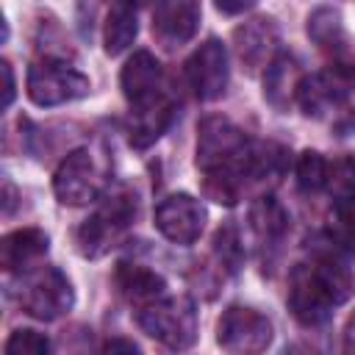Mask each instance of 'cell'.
<instances>
[{
    "label": "cell",
    "mask_w": 355,
    "mask_h": 355,
    "mask_svg": "<svg viewBox=\"0 0 355 355\" xmlns=\"http://www.w3.org/2000/svg\"><path fill=\"white\" fill-rule=\"evenodd\" d=\"M355 291V280L349 269L333 258L319 255L311 263H300L291 272L288 308L302 324H319L330 316V311L347 302Z\"/></svg>",
    "instance_id": "6da1fadb"
},
{
    "label": "cell",
    "mask_w": 355,
    "mask_h": 355,
    "mask_svg": "<svg viewBox=\"0 0 355 355\" xmlns=\"http://www.w3.org/2000/svg\"><path fill=\"white\" fill-rule=\"evenodd\" d=\"M297 105L313 116L327 119L338 136L355 130V64H333L324 72L302 75Z\"/></svg>",
    "instance_id": "7a4b0ae2"
},
{
    "label": "cell",
    "mask_w": 355,
    "mask_h": 355,
    "mask_svg": "<svg viewBox=\"0 0 355 355\" xmlns=\"http://www.w3.org/2000/svg\"><path fill=\"white\" fill-rule=\"evenodd\" d=\"M250 144L227 116H205L197 128V169L202 175L233 172L250 183Z\"/></svg>",
    "instance_id": "3957f363"
},
{
    "label": "cell",
    "mask_w": 355,
    "mask_h": 355,
    "mask_svg": "<svg viewBox=\"0 0 355 355\" xmlns=\"http://www.w3.org/2000/svg\"><path fill=\"white\" fill-rule=\"evenodd\" d=\"M14 300L19 302V308L28 316L42 319V322H53L72 308L75 291H72V283L67 280V275L61 269L33 266V269L19 272Z\"/></svg>",
    "instance_id": "277c9868"
},
{
    "label": "cell",
    "mask_w": 355,
    "mask_h": 355,
    "mask_svg": "<svg viewBox=\"0 0 355 355\" xmlns=\"http://www.w3.org/2000/svg\"><path fill=\"white\" fill-rule=\"evenodd\" d=\"M136 322L150 338L169 349H189L197 341V311L189 297H161L141 305Z\"/></svg>",
    "instance_id": "5b68a950"
},
{
    "label": "cell",
    "mask_w": 355,
    "mask_h": 355,
    "mask_svg": "<svg viewBox=\"0 0 355 355\" xmlns=\"http://www.w3.org/2000/svg\"><path fill=\"white\" fill-rule=\"evenodd\" d=\"M133 214H136V197L130 191L116 189L111 197H105L103 208L94 216H89L75 233V244H78L80 255L100 258L111 247H116V241L128 230Z\"/></svg>",
    "instance_id": "8992f818"
},
{
    "label": "cell",
    "mask_w": 355,
    "mask_h": 355,
    "mask_svg": "<svg viewBox=\"0 0 355 355\" xmlns=\"http://www.w3.org/2000/svg\"><path fill=\"white\" fill-rule=\"evenodd\" d=\"M53 191L61 205L72 208L100 200V194L105 191V172L97 164L94 153L86 147L69 153L53 175Z\"/></svg>",
    "instance_id": "52a82bcc"
},
{
    "label": "cell",
    "mask_w": 355,
    "mask_h": 355,
    "mask_svg": "<svg viewBox=\"0 0 355 355\" xmlns=\"http://www.w3.org/2000/svg\"><path fill=\"white\" fill-rule=\"evenodd\" d=\"M92 89L89 78L61 61H36L28 69V80H25V92L31 97V103L47 108V105H61V103H72L78 97H86Z\"/></svg>",
    "instance_id": "ba28073f"
},
{
    "label": "cell",
    "mask_w": 355,
    "mask_h": 355,
    "mask_svg": "<svg viewBox=\"0 0 355 355\" xmlns=\"http://www.w3.org/2000/svg\"><path fill=\"white\" fill-rule=\"evenodd\" d=\"M272 322L244 305H230L216 324V341L227 352H261L272 344Z\"/></svg>",
    "instance_id": "9c48e42d"
},
{
    "label": "cell",
    "mask_w": 355,
    "mask_h": 355,
    "mask_svg": "<svg viewBox=\"0 0 355 355\" xmlns=\"http://www.w3.org/2000/svg\"><path fill=\"white\" fill-rule=\"evenodd\" d=\"M227 78H230L227 50L219 39H205L186 61V80L194 89V94L205 103L225 94Z\"/></svg>",
    "instance_id": "30bf717a"
},
{
    "label": "cell",
    "mask_w": 355,
    "mask_h": 355,
    "mask_svg": "<svg viewBox=\"0 0 355 355\" xmlns=\"http://www.w3.org/2000/svg\"><path fill=\"white\" fill-rule=\"evenodd\" d=\"M155 227L172 244H194L205 227V208L191 194H169L155 205Z\"/></svg>",
    "instance_id": "8fae6325"
},
{
    "label": "cell",
    "mask_w": 355,
    "mask_h": 355,
    "mask_svg": "<svg viewBox=\"0 0 355 355\" xmlns=\"http://www.w3.org/2000/svg\"><path fill=\"white\" fill-rule=\"evenodd\" d=\"M277 42H280V31H277V25H275L272 17L247 19L244 25H239L233 31L236 58L241 61V67L250 75L269 67V61L277 55Z\"/></svg>",
    "instance_id": "7c38bea8"
},
{
    "label": "cell",
    "mask_w": 355,
    "mask_h": 355,
    "mask_svg": "<svg viewBox=\"0 0 355 355\" xmlns=\"http://www.w3.org/2000/svg\"><path fill=\"white\" fill-rule=\"evenodd\" d=\"M175 119V103L158 89L155 94L130 103V116H128V139L136 150H147L150 144H155L166 128Z\"/></svg>",
    "instance_id": "4fadbf2b"
},
{
    "label": "cell",
    "mask_w": 355,
    "mask_h": 355,
    "mask_svg": "<svg viewBox=\"0 0 355 355\" xmlns=\"http://www.w3.org/2000/svg\"><path fill=\"white\" fill-rule=\"evenodd\" d=\"M200 28L197 0H158L153 8V36L161 47L172 50L186 44Z\"/></svg>",
    "instance_id": "5bb4252c"
},
{
    "label": "cell",
    "mask_w": 355,
    "mask_h": 355,
    "mask_svg": "<svg viewBox=\"0 0 355 355\" xmlns=\"http://www.w3.org/2000/svg\"><path fill=\"white\" fill-rule=\"evenodd\" d=\"M47 250H50V239H47L44 230L19 227V230L3 236V241H0V266L8 275L33 269L36 261L47 255Z\"/></svg>",
    "instance_id": "9a60e30c"
},
{
    "label": "cell",
    "mask_w": 355,
    "mask_h": 355,
    "mask_svg": "<svg viewBox=\"0 0 355 355\" xmlns=\"http://www.w3.org/2000/svg\"><path fill=\"white\" fill-rule=\"evenodd\" d=\"M302 83V72L294 55L277 53L263 69V97L275 111H288L297 103V92Z\"/></svg>",
    "instance_id": "2e32d148"
},
{
    "label": "cell",
    "mask_w": 355,
    "mask_h": 355,
    "mask_svg": "<svg viewBox=\"0 0 355 355\" xmlns=\"http://www.w3.org/2000/svg\"><path fill=\"white\" fill-rule=\"evenodd\" d=\"M114 283H116L119 294L133 305H150V302L161 300L166 291V280L158 272H153L141 263H128V261L116 263Z\"/></svg>",
    "instance_id": "e0dca14e"
},
{
    "label": "cell",
    "mask_w": 355,
    "mask_h": 355,
    "mask_svg": "<svg viewBox=\"0 0 355 355\" xmlns=\"http://www.w3.org/2000/svg\"><path fill=\"white\" fill-rule=\"evenodd\" d=\"M119 86H122V94L128 97V103H139V100L155 94L158 86H161V64H158V58L150 50H136L122 67Z\"/></svg>",
    "instance_id": "ac0fdd59"
},
{
    "label": "cell",
    "mask_w": 355,
    "mask_h": 355,
    "mask_svg": "<svg viewBox=\"0 0 355 355\" xmlns=\"http://www.w3.org/2000/svg\"><path fill=\"white\" fill-rule=\"evenodd\" d=\"M308 36L316 42L319 50L330 53L336 58V64H352L344 58L347 53V33H344V22L341 14L330 6H319L308 14Z\"/></svg>",
    "instance_id": "d6986e66"
},
{
    "label": "cell",
    "mask_w": 355,
    "mask_h": 355,
    "mask_svg": "<svg viewBox=\"0 0 355 355\" xmlns=\"http://www.w3.org/2000/svg\"><path fill=\"white\" fill-rule=\"evenodd\" d=\"M139 33V19H136V8L133 0H116L105 17L103 25V47L108 55H119L125 53L133 39Z\"/></svg>",
    "instance_id": "ffe728a7"
},
{
    "label": "cell",
    "mask_w": 355,
    "mask_h": 355,
    "mask_svg": "<svg viewBox=\"0 0 355 355\" xmlns=\"http://www.w3.org/2000/svg\"><path fill=\"white\" fill-rule=\"evenodd\" d=\"M250 225L261 241H277L288 230V214L275 197H261L250 208Z\"/></svg>",
    "instance_id": "44dd1931"
},
{
    "label": "cell",
    "mask_w": 355,
    "mask_h": 355,
    "mask_svg": "<svg viewBox=\"0 0 355 355\" xmlns=\"http://www.w3.org/2000/svg\"><path fill=\"white\" fill-rule=\"evenodd\" d=\"M324 189L336 202H344L355 197V155H338L336 161H327V175H324Z\"/></svg>",
    "instance_id": "7402d4cb"
},
{
    "label": "cell",
    "mask_w": 355,
    "mask_h": 355,
    "mask_svg": "<svg viewBox=\"0 0 355 355\" xmlns=\"http://www.w3.org/2000/svg\"><path fill=\"white\" fill-rule=\"evenodd\" d=\"M297 186L302 189V191H308V194H313V191H319V189H324V175H327V161L322 158V153H316V150H305V153H300V158H297Z\"/></svg>",
    "instance_id": "603a6c76"
},
{
    "label": "cell",
    "mask_w": 355,
    "mask_h": 355,
    "mask_svg": "<svg viewBox=\"0 0 355 355\" xmlns=\"http://www.w3.org/2000/svg\"><path fill=\"white\" fill-rule=\"evenodd\" d=\"M214 252L219 258V263H225V269L236 272L244 261V247H241V239H239V230L233 225H225L216 230L214 236Z\"/></svg>",
    "instance_id": "cb8c5ba5"
},
{
    "label": "cell",
    "mask_w": 355,
    "mask_h": 355,
    "mask_svg": "<svg viewBox=\"0 0 355 355\" xmlns=\"http://www.w3.org/2000/svg\"><path fill=\"white\" fill-rule=\"evenodd\" d=\"M6 352L8 355H47L50 341L44 333H36V330H14L11 338L6 341Z\"/></svg>",
    "instance_id": "d4e9b609"
},
{
    "label": "cell",
    "mask_w": 355,
    "mask_h": 355,
    "mask_svg": "<svg viewBox=\"0 0 355 355\" xmlns=\"http://www.w3.org/2000/svg\"><path fill=\"white\" fill-rule=\"evenodd\" d=\"M338 222H341V227L347 230V236L355 239V197L338 202Z\"/></svg>",
    "instance_id": "484cf974"
},
{
    "label": "cell",
    "mask_w": 355,
    "mask_h": 355,
    "mask_svg": "<svg viewBox=\"0 0 355 355\" xmlns=\"http://www.w3.org/2000/svg\"><path fill=\"white\" fill-rule=\"evenodd\" d=\"M0 72H3V108H8V105L14 103V94H17L11 64H8V61H3V64H0Z\"/></svg>",
    "instance_id": "4316f807"
},
{
    "label": "cell",
    "mask_w": 355,
    "mask_h": 355,
    "mask_svg": "<svg viewBox=\"0 0 355 355\" xmlns=\"http://www.w3.org/2000/svg\"><path fill=\"white\" fill-rule=\"evenodd\" d=\"M255 3H258V0H214V6H216L222 14H230V17L250 11Z\"/></svg>",
    "instance_id": "83f0119b"
},
{
    "label": "cell",
    "mask_w": 355,
    "mask_h": 355,
    "mask_svg": "<svg viewBox=\"0 0 355 355\" xmlns=\"http://www.w3.org/2000/svg\"><path fill=\"white\" fill-rule=\"evenodd\" d=\"M103 349L105 352H139V347L133 344V341H128V338H111V341H105L103 344Z\"/></svg>",
    "instance_id": "f1b7e54d"
},
{
    "label": "cell",
    "mask_w": 355,
    "mask_h": 355,
    "mask_svg": "<svg viewBox=\"0 0 355 355\" xmlns=\"http://www.w3.org/2000/svg\"><path fill=\"white\" fill-rule=\"evenodd\" d=\"M344 352H355V313L347 319L344 327Z\"/></svg>",
    "instance_id": "f546056e"
},
{
    "label": "cell",
    "mask_w": 355,
    "mask_h": 355,
    "mask_svg": "<svg viewBox=\"0 0 355 355\" xmlns=\"http://www.w3.org/2000/svg\"><path fill=\"white\" fill-rule=\"evenodd\" d=\"M3 211L6 214H11V208H14V186H11V180H6V200H3Z\"/></svg>",
    "instance_id": "4dcf8cb0"
}]
</instances>
